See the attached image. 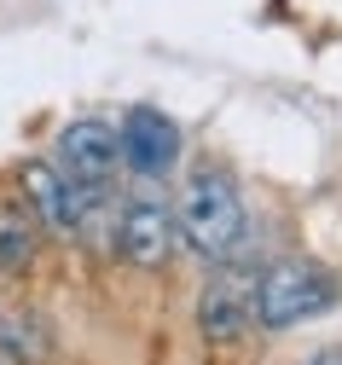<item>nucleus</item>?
I'll list each match as a JSON object with an SVG mask.
<instances>
[{
  "instance_id": "obj_8",
  "label": "nucleus",
  "mask_w": 342,
  "mask_h": 365,
  "mask_svg": "<svg viewBox=\"0 0 342 365\" xmlns=\"http://www.w3.org/2000/svg\"><path fill=\"white\" fill-rule=\"evenodd\" d=\"M0 354H24V336H18L12 319H0Z\"/></svg>"
},
{
  "instance_id": "obj_3",
  "label": "nucleus",
  "mask_w": 342,
  "mask_h": 365,
  "mask_svg": "<svg viewBox=\"0 0 342 365\" xmlns=\"http://www.w3.org/2000/svg\"><path fill=\"white\" fill-rule=\"evenodd\" d=\"M122 163V140H116V128L111 122H70L59 133V174L76 180V186H105V180L116 174Z\"/></svg>"
},
{
  "instance_id": "obj_1",
  "label": "nucleus",
  "mask_w": 342,
  "mask_h": 365,
  "mask_svg": "<svg viewBox=\"0 0 342 365\" xmlns=\"http://www.w3.org/2000/svg\"><path fill=\"white\" fill-rule=\"evenodd\" d=\"M180 238L203 261H226L243 244V203L226 174H191V186L180 192Z\"/></svg>"
},
{
  "instance_id": "obj_5",
  "label": "nucleus",
  "mask_w": 342,
  "mask_h": 365,
  "mask_svg": "<svg viewBox=\"0 0 342 365\" xmlns=\"http://www.w3.org/2000/svg\"><path fill=\"white\" fill-rule=\"evenodd\" d=\"M116 250L134 267H163L169 250H174V215L157 197H134L122 209V220H116Z\"/></svg>"
},
{
  "instance_id": "obj_2",
  "label": "nucleus",
  "mask_w": 342,
  "mask_h": 365,
  "mask_svg": "<svg viewBox=\"0 0 342 365\" xmlns=\"http://www.w3.org/2000/svg\"><path fill=\"white\" fill-rule=\"evenodd\" d=\"M331 302H336V284H331V272L313 267V261H273L256 279V319L267 331L302 325V319L325 313Z\"/></svg>"
},
{
  "instance_id": "obj_4",
  "label": "nucleus",
  "mask_w": 342,
  "mask_h": 365,
  "mask_svg": "<svg viewBox=\"0 0 342 365\" xmlns=\"http://www.w3.org/2000/svg\"><path fill=\"white\" fill-rule=\"evenodd\" d=\"M122 163H134L145 180H157V174H169L174 163H180V128H174V116H163L157 105H134L128 116H122Z\"/></svg>"
},
{
  "instance_id": "obj_6",
  "label": "nucleus",
  "mask_w": 342,
  "mask_h": 365,
  "mask_svg": "<svg viewBox=\"0 0 342 365\" xmlns=\"http://www.w3.org/2000/svg\"><path fill=\"white\" fill-rule=\"evenodd\" d=\"M250 319H256V279H250V272H221V279L203 290V302H198L203 336H215V342L243 336Z\"/></svg>"
},
{
  "instance_id": "obj_9",
  "label": "nucleus",
  "mask_w": 342,
  "mask_h": 365,
  "mask_svg": "<svg viewBox=\"0 0 342 365\" xmlns=\"http://www.w3.org/2000/svg\"><path fill=\"white\" fill-rule=\"evenodd\" d=\"M308 365H342V342H331V348H319Z\"/></svg>"
},
{
  "instance_id": "obj_7",
  "label": "nucleus",
  "mask_w": 342,
  "mask_h": 365,
  "mask_svg": "<svg viewBox=\"0 0 342 365\" xmlns=\"http://www.w3.org/2000/svg\"><path fill=\"white\" fill-rule=\"evenodd\" d=\"M29 255H35V220H29V209L0 197V267L18 272Z\"/></svg>"
}]
</instances>
